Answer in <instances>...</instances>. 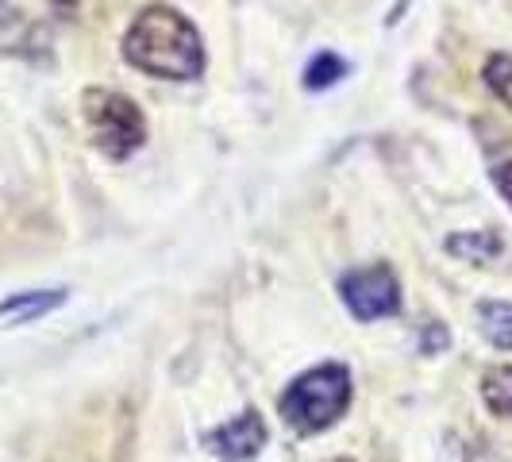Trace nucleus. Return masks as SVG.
Masks as SVG:
<instances>
[{"label":"nucleus","instance_id":"f257e3e1","mask_svg":"<svg viewBox=\"0 0 512 462\" xmlns=\"http://www.w3.org/2000/svg\"><path fill=\"white\" fill-rule=\"evenodd\" d=\"M124 58L135 70L166 81H193L205 74L201 31L174 8H143L124 35Z\"/></svg>","mask_w":512,"mask_h":462},{"label":"nucleus","instance_id":"f03ea898","mask_svg":"<svg viewBox=\"0 0 512 462\" xmlns=\"http://www.w3.org/2000/svg\"><path fill=\"white\" fill-rule=\"evenodd\" d=\"M351 405V370L328 362V366H312L289 385L278 401L282 420L289 432L297 436H316L324 428H332L335 420Z\"/></svg>","mask_w":512,"mask_h":462},{"label":"nucleus","instance_id":"7ed1b4c3","mask_svg":"<svg viewBox=\"0 0 512 462\" xmlns=\"http://www.w3.org/2000/svg\"><path fill=\"white\" fill-rule=\"evenodd\" d=\"M81 116H85V128L93 147L112 158V162H124L131 154L143 147L147 139V120L139 112V104L124 97V93H112V89H85L81 97Z\"/></svg>","mask_w":512,"mask_h":462},{"label":"nucleus","instance_id":"20e7f679","mask_svg":"<svg viewBox=\"0 0 512 462\" xmlns=\"http://www.w3.org/2000/svg\"><path fill=\"white\" fill-rule=\"evenodd\" d=\"M339 297H343L347 312H351L355 320H362V324L401 312V282H397V274H393L385 262L351 270V274L339 282Z\"/></svg>","mask_w":512,"mask_h":462},{"label":"nucleus","instance_id":"39448f33","mask_svg":"<svg viewBox=\"0 0 512 462\" xmlns=\"http://www.w3.org/2000/svg\"><path fill=\"white\" fill-rule=\"evenodd\" d=\"M205 447L224 462H251L266 447V424L255 409L239 412L235 420L205 432Z\"/></svg>","mask_w":512,"mask_h":462},{"label":"nucleus","instance_id":"423d86ee","mask_svg":"<svg viewBox=\"0 0 512 462\" xmlns=\"http://www.w3.org/2000/svg\"><path fill=\"white\" fill-rule=\"evenodd\" d=\"M47 31L27 16L24 8H16L12 0H0V54L39 62L47 58Z\"/></svg>","mask_w":512,"mask_h":462},{"label":"nucleus","instance_id":"0eeeda50","mask_svg":"<svg viewBox=\"0 0 512 462\" xmlns=\"http://www.w3.org/2000/svg\"><path fill=\"white\" fill-rule=\"evenodd\" d=\"M66 301V289H31V293H16V297H4L0 301V316H8V320H39V316H47L51 308H58Z\"/></svg>","mask_w":512,"mask_h":462},{"label":"nucleus","instance_id":"6e6552de","mask_svg":"<svg viewBox=\"0 0 512 462\" xmlns=\"http://www.w3.org/2000/svg\"><path fill=\"white\" fill-rule=\"evenodd\" d=\"M443 247L462 262H489V258L501 255V239L493 231H459Z\"/></svg>","mask_w":512,"mask_h":462},{"label":"nucleus","instance_id":"1a4fd4ad","mask_svg":"<svg viewBox=\"0 0 512 462\" xmlns=\"http://www.w3.org/2000/svg\"><path fill=\"white\" fill-rule=\"evenodd\" d=\"M478 320H482V332L493 347L512 351V305L509 301H482L478 305Z\"/></svg>","mask_w":512,"mask_h":462},{"label":"nucleus","instance_id":"9d476101","mask_svg":"<svg viewBox=\"0 0 512 462\" xmlns=\"http://www.w3.org/2000/svg\"><path fill=\"white\" fill-rule=\"evenodd\" d=\"M482 397L493 416H512V366H489L482 378Z\"/></svg>","mask_w":512,"mask_h":462},{"label":"nucleus","instance_id":"9b49d317","mask_svg":"<svg viewBox=\"0 0 512 462\" xmlns=\"http://www.w3.org/2000/svg\"><path fill=\"white\" fill-rule=\"evenodd\" d=\"M343 77H347V62H343L339 54L324 51V54H316V58L308 62L305 85L312 89V93H320V89H332V85H339Z\"/></svg>","mask_w":512,"mask_h":462},{"label":"nucleus","instance_id":"f8f14e48","mask_svg":"<svg viewBox=\"0 0 512 462\" xmlns=\"http://www.w3.org/2000/svg\"><path fill=\"white\" fill-rule=\"evenodd\" d=\"M486 85L493 89V97L512 108V58L509 54H493L486 62Z\"/></svg>","mask_w":512,"mask_h":462},{"label":"nucleus","instance_id":"ddd939ff","mask_svg":"<svg viewBox=\"0 0 512 462\" xmlns=\"http://www.w3.org/2000/svg\"><path fill=\"white\" fill-rule=\"evenodd\" d=\"M416 347H420V355H439L447 347V332L432 320V324H424V332L416 335Z\"/></svg>","mask_w":512,"mask_h":462},{"label":"nucleus","instance_id":"4468645a","mask_svg":"<svg viewBox=\"0 0 512 462\" xmlns=\"http://www.w3.org/2000/svg\"><path fill=\"white\" fill-rule=\"evenodd\" d=\"M493 185L501 189V197L512 205V162H501V166H493Z\"/></svg>","mask_w":512,"mask_h":462},{"label":"nucleus","instance_id":"2eb2a0df","mask_svg":"<svg viewBox=\"0 0 512 462\" xmlns=\"http://www.w3.org/2000/svg\"><path fill=\"white\" fill-rule=\"evenodd\" d=\"M335 462H351V459H335Z\"/></svg>","mask_w":512,"mask_h":462}]
</instances>
